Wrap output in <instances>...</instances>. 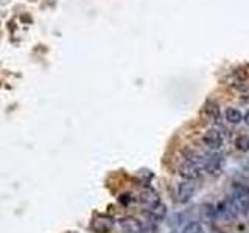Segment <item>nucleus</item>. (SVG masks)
Masks as SVG:
<instances>
[{"instance_id":"1","label":"nucleus","mask_w":249,"mask_h":233,"mask_svg":"<svg viewBox=\"0 0 249 233\" xmlns=\"http://www.w3.org/2000/svg\"><path fill=\"white\" fill-rule=\"evenodd\" d=\"M196 193V184L195 180H186V182L179 184L178 186V201L181 204H186L195 196Z\"/></svg>"},{"instance_id":"2","label":"nucleus","mask_w":249,"mask_h":233,"mask_svg":"<svg viewBox=\"0 0 249 233\" xmlns=\"http://www.w3.org/2000/svg\"><path fill=\"white\" fill-rule=\"evenodd\" d=\"M120 227L124 233H143L145 232L143 222L136 219V217H131V216L120 219Z\"/></svg>"},{"instance_id":"3","label":"nucleus","mask_w":249,"mask_h":233,"mask_svg":"<svg viewBox=\"0 0 249 233\" xmlns=\"http://www.w3.org/2000/svg\"><path fill=\"white\" fill-rule=\"evenodd\" d=\"M202 141H204V145L209 146L210 149H218L223 145V135L218 129H209L202 135Z\"/></svg>"},{"instance_id":"4","label":"nucleus","mask_w":249,"mask_h":233,"mask_svg":"<svg viewBox=\"0 0 249 233\" xmlns=\"http://www.w3.org/2000/svg\"><path fill=\"white\" fill-rule=\"evenodd\" d=\"M204 168L209 171L210 174H219L223 170V155L221 154H212L204 163Z\"/></svg>"},{"instance_id":"5","label":"nucleus","mask_w":249,"mask_h":233,"mask_svg":"<svg viewBox=\"0 0 249 233\" xmlns=\"http://www.w3.org/2000/svg\"><path fill=\"white\" fill-rule=\"evenodd\" d=\"M114 227V222L106 216H98L92 221V230L95 233H109Z\"/></svg>"},{"instance_id":"6","label":"nucleus","mask_w":249,"mask_h":233,"mask_svg":"<svg viewBox=\"0 0 249 233\" xmlns=\"http://www.w3.org/2000/svg\"><path fill=\"white\" fill-rule=\"evenodd\" d=\"M179 172L186 180H196L200 177V168L196 167L195 162H190V160H187L186 165H182Z\"/></svg>"},{"instance_id":"7","label":"nucleus","mask_w":249,"mask_h":233,"mask_svg":"<svg viewBox=\"0 0 249 233\" xmlns=\"http://www.w3.org/2000/svg\"><path fill=\"white\" fill-rule=\"evenodd\" d=\"M140 201L143 202V204L148 207V208H151V207H155L156 204H159L160 202V199H159V196L157 194L153 191V190H145L142 194H140Z\"/></svg>"},{"instance_id":"8","label":"nucleus","mask_w":249,"mask_h":233,"mask_svg":"<svg viewBox=\"0 0 249 233\" xmlns=\"http://www.w3.org/2000/svg\"><path fill=\"white\" fill-rule=\"evenodd\" d=\"M224 115H226V120L232 124H238L241 120H243V114H241V112L235 108H228Z\"/></svg>"},{"instance_id":"9","label":"nucleus","mask_w":249,"mask_h":233,"mask_svg":"<svg viewBox=\"0 0 249 233\" xmlns=\"http://www.w3.org/2000/svg\"><path fill=\"white\" fill-rule=\"evenodd\" d=\"M148 210H150L151 217H155V219H162V217L167 215V207L162 204V201H160L159 204H156L155 207L148 208Z\"/></svg>"},{"instance_id":"10","label":"nucleus","mask_w":249,"mask_h":233,"mask_svg":"<svg viewBox=\"0 0 249 233\" xmlns=\"http://www.w3.org/2000/svg\"><path fill=\"white\" fill-rule=\"evenodd\" d=\"M204 112H206L207 115H210L212 118H215V120L219 117V109H218V104L217 103L207 101L206 106H204Z\"/></svg>"},{"instance_id":"11","label":"nucleus","mask_w":249,"mask_h":233,"mask_svg":"<svg viewBox=\"0 0 249 233\" xmlns=\"http://www.w3.org/2000/svg\"><path fill=\"white\" fill-rule=\"evenodd\" d=\"M235 146L241 153L249 151V137H248V135H240V137L235 140Z\"/></svg>"},{"instance_id":"12","label":"nucleus","mask_w":249,"mask_h":233,"mask_svg":"<svg viewBox=\"0 0 249 233\" xmlns=\"http://www.w3.org/2000/svg\"><path fill=\"white\" fill-rule=\"evenodd\" d=\"M182 233H206V232H204L200 222H188L184 227V230H182Z\"/></svg>"},{"instance_id":"13","label":"nucleus","mask_w":249,"mask_h":233,"mask_svg":"<svg viewBox=\"0 0 249 233\" xmlns=\"http://www.w3.org/2000/svg\"><path fill=\"white\" fill-rule=\"evenodd\" d=\"M243 120H245V123H246V124L249 126V110H248L246 114L243 115Z\"/></svg>"}]
</instances>
